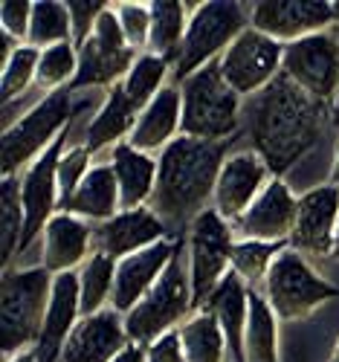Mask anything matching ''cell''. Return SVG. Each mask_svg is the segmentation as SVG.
<instances>
[{"instance_id":"obj_26","label":"cell","mask_w":339,"mask_h":362,"mask_svg":"<svg viewBox=\"0 0 339 362\" xmlns=\"http://www.w3.org/2000/svg\"><path fill=\"white\" fill-rule=\"evenodd\" d=\"M61 212H70L87 223H105L122 212V197L113 168L108 163H96L90 168V174L81 180V186L73 192V197L61 206Z\"/></svg>"},{"instance_id":"obj_12","label":"cell","mask_w":339,"mask_h":362,"mask_svg":"<svg viewBox=\"0 0 339 362\" xmlns=\"http://www.w3.org/2000/svg\"><path fill=\"white\" fill-rule=\"evenodd\" d=\"M73 131V128H70ZM70 131L61 136L47 154H41L33 165H29L21 177V203H23V240H21V252L29 250L33 240H38L47 229V223L61 212V192H58V163L61 154L70 145Z\"/></svg>"},{"instance_id":"obj_10","label":"cell","mask_w":339,"mask_h":362,"mask_svg":"<svg viewBox=\"0 0 339 362\" xmlns=\"http://www.w3.org/2000/svg\"><path fill=\"white\" fill-rule=\"evenodd\" d=\"M139 58V52L131 49V44L122 35V26L116 21L113 4L110 9L99 18L93 35H90L81 47H79V73L76 81L70 84V90H90V87H116L122 84L134 67V62Z\"/></svg>"},{"instance_id":"obj_18","label":"cell","mask_w":339,"mask_h":362,"mask_svg":"<svg viewBox=\"0 0 339 362\" xmlns=\"http://www.w3.org/2000/svg\"><path fill=\"white\" fill-rule=\"evenodd\" d=\"M180 240L183 238H166V240H160V244L116 261V287H113L110 310L128 316L139 305V301L145 298V293L166 273V267L171 264Z\"/></svg>"},{"instance_id":"obj_9","label":"cell","mask_w":339,"mask_h":362,"mask_svg":"<svg viewBox=\"0 0 339 362\" xmlns=\"http://www.w3.org/2000/svg\"><path fill=\"white\" fill-rule=\"evenodd\" d=\"M261 290H264L261 296L267 298L272 313L285 322L304 319L307 313H314L322 301L339 296V290L333 284H328L322 276H316L314 267L293 247H285L282 255L272 261L270 276Z\"/></svg>"},{"instance_id":"obj_41","label":"cell","mask_w":339,"mask_h":362,"mask_svg":"<svg viewBox=\"0 0 339 362\" xmlns=\"http://www.w3.org/2000/svg\"><path fill=\"white\" fill-rule=\"evenodd\" d=\"M33 9L35 4H26V0H4L0 4V33L12 35L18 44H26L29 26H33Z\"/></svg>"},{"instance_id":"obj_16","label":"cell","mask_w":339,"mask_h":362,"mask_svg":"<svg viewBox=\"0 0 339 362\" xmlns=\"http://www.w3.org/2000/svg\"><path fill=\"white\" fill-rule=\"evenodd\" d=\"M339 226V189L336 186H316L299 197L296 223L290 244L296 252L307 255H331L333 238Z\"/></svg>"},{"instance_id":"obj_25","label":"cell","mask_w":339,"mask_h":362,"mask_svg":"<svg viewBox=\"0 0 339 362\" xmlns=\"http://www.w3.org/2000/svg\"><path fill=\"white\" fill-rule=\"evenodd\" d=\"M139 113H142V107L125 93V90H122V84H116V87L108 90V96L99 105L96 116L90 119L81 142L93 151V154L96 151H110L122 142H128Z\"/></svg>"},{"instance_id":"obj_34","label":"cell","mask_w":339,"mask_h":362,"mask_svg":"<svg viewBox=\"0 0 339 362\" xmlns=\"http://www.w3.org/2000/svg\"><path fill=\"white\" fill-rule=\"evenodd\" d=\"M26 44L38 49L55 47V44H73V23H70L67 4H58V0H41V4H35Z\"/></svg>"},{"instance_id":"obj_6","label":"cell","mask_w":339,"mask_h":362,"mask_svg":"<svg viewBox=\"0 0 339 362\" xmlns=\"http://www.w3.org/2000/svg\"><path fill=\"white\" fill-rule=\"evenodd\" d=\"M183 136L206 142H229L241 128L243 99L226 84L218 62L180 81Z\"/></svg>"},{"instance_id":"obj_40","label":"cell","mask_w":339,"mask_h":362,"mask_svg":"<svg viewBox=\"0 0 339 362\" xmlns=\"http://www.w3.org/2000/svg\"><path fill=\"white\" fill-rule=\"evenodd\" d=\"M110 9V4L105 0H67V12H70V23H73V44L76 49L93 35V29L99 23V18Z\"/></svg>"},{"instance_id":"obj_45","label":"cell","mask_w":339,"mask_h":362,"mask_svg":"<svg viewBox=\"0 0 339 362\" xmlns=\"http://www.w3.org/2000/svg\"><path fill=\"white\" fill-rule=\"evenodd\" d=\"M4 362H38V356H35V351H23V354H18L12 359H4Z\"/></svg>"},{"instance_id":"obj_30","label":"cell","mask_w":339,"mask_h":362,"mask_svg":"<svg viewBox=\"0 0 339 362\" xmlns=\"http://www.w3.org/2000/svg\"><path fill=\"white\" fill-rule=\"evenodd\" d=\"M113 287H116V261L110 255L93 252L79 269L81 316H96L102 310H110Z\"/></svg>"},{"instance_id":"obj_33","label":"cell","mask_w":339,"mask_h":362,"mask_svg":"<svg viewBox=\"0 0 339 362\" xmlns=\"http://www.w3.org/2000/svg\"><path fill=\"white\" fill-rule=\"evenodd\" d=\"M23 203H21V177L9 174L0 186V244H4V267L18 258L23 240Z\"/></svg>"},{"instance_id":"obj_17","label":"cell","mask_w":339,"mask_h":362,"mask_svg":"<svg viewBox=\"0 0 339 362\" xmlns=\"http://www.w3.org/2000/svg\"><path fill=\"white\" fill-rule=\"evenodd\" d=\"M299 197L282 177H272L261 197L250 206L238 223H232L238 238L246 240H267V244H290L293 223H296Z\"/></svg>"},{"instance_id":"obj_36","label":"cell","mask_w":339,"mask_h":362,"mask_svg":"<svg viewBox=\"0 0 339 362\" xmlns=\"http://www.w3.org/2000/svg\"><path fill=\"white\" fill-rule=\"evenodd\" d=\"M38 62H41V49L29 47V44H21L12 52L9 62L0 67V99H4V105L15 102L18 96L26 93L29 84H35Z\"/></svg>"},{"instance_id":"obj_20","label":"cell","mask_w":339,"mask_h":362,"mask_svg":"<svg viewBox=\"0 0 339 362\" xmlns=\"http://www.w3.org/2000/svg\"><path fill=\"white\" fill-rule=\"evenodd\" d=\"M125 316L116 310H102L96 316H81L70 339L64 342L58 362H113L128 348Z\"/></svg>"},{"instance_id":"obj_46","label":"cell","mask_w":339,"mask_h":362,"mask_svg":"<svg viewBox=\"0 0 339 362\" xmlns=\"http://www.w3.org/2000/svg\"><path fill=\"white\" fill-rule=\"evenodd\" d=\"M331 186L339 189V148H336V157H333V171H331Z\"/></svg>"},{"instance_id":"obj_4","label":"cell","mask_w":339,"mask_h":362,"mask_svg":"<svg viewBox=\"0 0 339 362\" xmlns=\"http://www.w3.org/2000/svg\"><path fill=\"white\" fill-rule=\"evenodd\" d=\"M76 96L73 90H55L47 93L38 105L29 107L21 119H15L12 125L4 131V145H0V160H4V177L9 174H23L41 154L64 136L73 122H76Z\"/></svg>"},{"instance_id":"obj_48","label":"cell","mask_w":339,"mask_h":362,"mask_svg":"<svg viewBox=\"0 0 339 362\" xmlns=\"http://www.w3.org/2000/svg\"><path fill=\"white\" fill-rule=\"evenodd\" d=\"M328 362H339V339H336V345H333V351H331V359Z\"/></svg>"},{"instance_id":"obj_27","label":"cell","mask_w":339,"mask_h":362,"mask_svg":"<svg viewBox=\"0 0 339 362\" xmlns=\"http://www.w3.org/2000/svg\"><path fill=\"white\" fill-rule=\"evenodd\" d=\"M203 310H209L214 319H218L224 337H226L229 356L235 362H246L243 359V334H246V319H250V287H246L235 273H229L218 284V290L209 296Z\"/></svg>"},{"instance_id":"obj_11","label":"cell","mask_w":339,"mask_h":362,"mask_svg":"<svg viewBox=\"0 0 339 362\" xmlns=\"http://www.w3.org/2000/svg\"><path fill=\"white\" fill-rule=\"evenodd\" d=\"M282 64H285V44L258 33L253 23L218 58L221 76L241 99H250L261 93L264 87H270L282 76Z\"/></svg>"},{"instance_id":"obj_5","label":"cell","mask_w":339,"mask_h":362,"mask_svg":"<svg viewBox=\"0 0 339 362\" xmlns=\"http://www.w3.org/2000/svg\"><path fill=\"white\" fill-rule=\"evenodd\" d=\"M192 313H195V290H192V276H189L186 238H183L171 264L160 276V281L125 316L128 339L137 345H151L154 339L168 334V330H177Z\"/></svg>"},{"instance_id":"obj_15","label":"cell","mask_w":339,"mask_h":362,"mask_svg":"<svg viewBox=\"0 0 339 362\" xmlns=\"http://www.w3.org/2000/svg\"><path fill=\"white\" fill-rule=\"evenodd\" d=\"M270 180H272L270 165L253 148L235 151V154L226 157V163L218 174L212 209L226 223H238L246 212H250V206L261 197V192L270 186Z\"/></svg>"},{"instance_id":"obj_37","label":"cell","mask_w":339,"mask_h":362,"mask_svg":"<svg viewBox=\"0 0 339 362\" xmlns=\"http://www.w3.org/2000/svg\"><path fill=\"white\" fill-rule=\"evenodd\" d=\"M79 73V49L76 44H55L41 49V62H38V78L35 84L47 93L64 90L76 81Z\"/></svg>"},{"instance_id":"obj_22","label":"cell","mask_w":339,"mask_h":362,"mask_svg":"<svg viewBox=\"0 0 339 362\" xmlns=\"http://www.w3.org/2000/svg\"><path fill=\"white\" fill-rule=\"evenodd\" d=\"M81 322V298H79V273H61L52 279V296L47 319L41 327V339L33 348L38 362H58L64 342Z\"/></svg>"},{"instance_id":"obj_2","label":"cell","mask_w":339,"mask_h":362,"mask_svg":"<svg viewBox=\"0 0 339 362\" xmlns=\"http://www.w3.org/2000/svg\"><path fill=\"white\" fill-rule=\"evenodd\" d=\"M226 151L229 142L180 136L157 157V189L148 206L168 226L171 238L189 232L206 209H212L214 183L229 157Z\"/></svg>"},{"instance_id":"obj_32","label":"cell","mask_w":339,"mask_h":362,"mask_svg":"<svg viewBox=\"0 0 339 362\" xmlns=\"http://www.w3.org/2000/svg\"><path fill=\"white\" fill-rule=\"evenodd\" d=\"M285 247L287 244H267V240L238 238L235 250H232V273L250 290H258V287H264L272 261L282 255Z\"/></svg>"},{"instance_id":"obj_44","label":"cell","mask_w":339,"mask_h":362,"mask_svg":"<svg viewBox=\"0 0 339 362\" xmlns=\"http://www.w3.org/2000/svg\"><path fill=\"white\" fill-rule=\"evenodd\" d=\"M331 128L339 134V93H336V99L331 102Z\"/></svg>"},{"instance_id":"obj_38","label":"cell","mask_w":339,"mask_h":362,"mask_svg":"<svg viewBox=\"0 0 339 362\" xmlns=\"http://www.w3.org/2000/svg\"><path fill=\"white\" fill-rule=\"evenodd\" d=\"M93 151H90L84 142H76V145H67V151L61 154V163H58V192H61V206H64L73 192L81 186V180L90 174L93 168Z\"/></svg>"},{"instance_id":"obj_1","label":"cell","mask_w":339,"mask_h":362,"mask_svg":"<svg viewBox=\"0 0 339 362\" xmlns=\"http://www.w3.org/2000/svg\"><path fill=\"white\" fill-rule=\"evenodd\" d=\"M241 125L250 148L279 177L319 142L331 125V105L307 96L282 73L261 93L243 99Z\"/></svg>"},{"instance_id":"obj_29","label":"cell","mask_w":339,"mask_h":362,"mask_svg":"<svg viewBox=\"0 0 339 362\" xmlns=\"http://www.w3.org/2000/svg\"><path fill=\"white\" fill-rule=\"evenodd\" d=\"M180 339L189 362H226V337L209 310L192 313L180 325Z\"/></svg>"},{"instance_id":"obj_23","label":"cell","mask_w":339,"mask_h":362,"mask_svg":"<svg viewBox=\"0 0 339 362\" xmlns=\"http://www.w3.org/2000/svg\"><path fill=\"white\" fill-rule=\"evenodd\" d=\"M180 136H183L180 87H166L142 107L128 145H134L137 151H145V154H151V157H160L163 151Z\"/></svg>"},{"instance_id":"obj_13","label":"cell","mask_w":339,"mask_h":362,"mask_svg":"<svg viewBox=\"0 0 339 362\" xmlns=\"http://www.w3.org/2000/svg\"><path fill=\"white\" fill-rule=\"evenodd\" d=\"M336 21L339 9L328 0H258L250 6V23L285 47L328 33Z\"/></svg>"},{"instance_id":"obj_47","label":"cell","mask_w":339,"mask_h":362,"mask_svg":"<svg viewBox=\"0 0 339 362\" xmlns=\"http://www.w3.org/2000/svg\"><path fill=\"white\" fill-rule=\"evenodd\" d=\"M333 258H339V226H336V238H333V252H331Z\"/></svg>"},{"instance_id":"obj_21","label":"cell","mask_w":339,"mask_h":362,"mask_svg":"<svg viewBox=\"0 0 339 362\" xmlns=\"http://www.w3.org/2000/svg\"><path fill=\"white\" fill-rule=\"evenodd\" d=\"M44 269L50 276H61V273H79L84 267V261L93 255V223H87L70 212H58L44 235Z\"/></svg>"},{"instance_id":"obj_24","label":"cell","mask_w":339,"mask_h":362,"mask_svg":"<svg viewBox=\"0 0 339 362\" xmlns=\"http://www.w3.org/2000/svg\"><path fill=\"white\" fill-rule=\"evenodd\" d=\"M108 165L113 168L119 197H122V212L131 209H142L151 203L154 189H157V157L137 151L134 145L122 142L110 148V160Z\"/></svg>"},{"instance_id":"obj_43","label":"cell","mask_w":339,"mask_h":362,"mask_svg":"<svg viewBox=\"0 0 339 362\" xmlns=\"http://www.w3.org/2000/svg\"><path fill=\"white\" fill-rule=\"evenodd\" d=\"M113 362H148L145 359V345H137V342H128V348L122 351Z\"/></svg>"},{"instance_id":"obj_31","label":"cell","mask_w":339,"mask_h":362,"mask_svg":"<svg viewBox=\"0 0 339 362\" xmlns=\"http://www.w3.org/2000/svg\"><path fill=\"white\" fill-rule=\"evenodd\" d=\"M189 18L192 15H189L186 4H177V0H154L151 4V47H148V52L174 62L183 38H186Z\"/></svg>"},{"instance_id":"obj_28","label":"cell","mask_w":339,"mask_h":362,"mask_svg":"<svg viewBox=\"0 0 339 362\" xmlns=\"http://www.w3.org/2000/svg\"><path fill=\"white\" fill-rule=\"evenodd\" d=\"M243 359L246 362H279V316L272 313L267 298L258 290H250V319L243 334Z\"/></svg>"},{"instance_id":"obj_3","label":"cell","mask_w":339,"mask_h":362,"mask_svg":"<svg viewBox=\"0 0 339 362\" xmlns=\"http://www.w3.org/2000/svg\"><path fill=\"white\" fill-rule=\"evenodd\" d=\"M52 279L44 267L6 269L0 287V334H4V359L33 351L41 339L47 319Z\"/></svg>"},{"instance_id":"obj_19","label":"cell","mask_w":339,"mask_h":362,"mask_svg":"<svg viewBox=\"0 0 339 362\" xmlns=\"http://www.w3.org/2000/svg\"><path fill=\"white\" fill-rule=\"evenodd\" d=\"M171 238L168 226L154 215L151 206L119 212L116 218L93 226V250L102 255H110L113 261H122L139 250H148L160 240Z\"/></svg>"},{"instance_id":"obj_8","label":"cell","mask_w":339,"mask_h":362,"mask_svg":"<svg viewBox=\"0 0 339 362\" xmlns=\"http://www.w3.org/2000/svg\"><path fill=\"white\" fill-rule=\"evenodd\" d=\"M235 229L226 223L214 209L206 212L186 232V255H189V276L195 290V313L203 310L209 296L232 273V250H235Z\"/></svg>"},{"instance_id":"obj_42","label":"cell","mask_w":339,"mask_h":362,"mask_svg":"<svg viewBox=\"0 0 339 362\" xmlns=\"http://www.w3.org/2000/svg\"><path fill=\"white\" fill-rule=\"evenodd\" d=\"M145 359L148 362H189L186 351H183V339H180V327L168 330L160 339H154L151 345H145Z\"/></svg>"},{"instance_id":"obj_7","label":"cell","mask_w":339,"mask_h":362,"mask_svg":"<svg viewBox=\"0 0 339 362\" xmlns=\"http://www.w3.org/2000/svg\"><path fill=\"white\" fill-rule=\"evenodd\" d=\"M250 26V9L235 0H209L197 4L189 18L186 38L171 62V76L186 81L192 73L214 64L232 47V41Z\"/></svg>"},{"instance_id":"obj_14","label":"cell","mask_w":339,"mask_h":362,"mask_svg":"<svg viewBox=\"0 0 339 362\" xmlns=\"http://www.w3.org/2000/svg\"><path fill=\"white\" fill-rule=\"evenodd\" d=\"M282 73L307 96L331 105L339 93V38L333 33H319L287 44Z\"/></svg>"},{"instance_id":"obj_39","label":"cell","mask_w":339,"mask_h":362,"mask_svg":"<svg viewBox=\"0 0 339 362\" xmlns=\"http://www.w3.org/2000/svg\"><path fill=\"white\" fill-rule=\"evenodd\" d=\"M122 35L134 52H148L151 47V4H113Z\"/></svg>"},{"instance_id":"obj_35","label":"cell","mask_w":339,"mask_h":362,"mask_svg":"<svg viewBox=\"0 0 339 362\" xmlns=\"http://www.w3.org/2000/svg\"><path fill=\"white\" fill-rule=\"evenodd\" d=\"M168 73H171V62H168V58L154 55V52H142L137 62H134L131 73L122 78V90H125V93H128L139 107H145L154 96L160 93V90L168 87V84H166Z\"/></svg>"}]
</instances>
